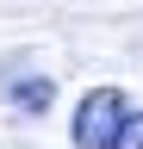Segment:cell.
<instances>
[{
    "label": "cell",
    "mask_w": 143,
    "mask_h": 149,
    "mask_svg": "<svg viewBox=\"0 0 143 149\" xmlns=\"http://www.w3.org/2000/svg\"><path fill=\"white\" fill-rule=\"evenodd\" d=\"M50 93H56V87H50L44 74H31V81H25V74H19V81H6V100L19 106V112H44V106H50Z\"/></svg>",
    "instance_id": "2"
},
{
    "label": "cell",
    "mask_w": 143,
    "mask_h": 149,
    "mask_svg": "<svg viewBox=\"0 0 143 149\" xmlns=\"http://www.w3.org/2000/svg\"><path fill=\"white\" fill-rule=\"evenodd\" d=\"M112 149H143V112H131V118L118 124V137H112Z\"/></svg>",
    "instance_id": "3"
},
{
    "label": "cell",
    "mask_w": 143,
    "mask_h": 149,
    "mask_svg": "<svg viewBox=\"0 0 143 149\" xmlns=\"http://www.w3.org/2000/svg\"><path fill=\"white\" fill-rule=\"evenodd\" d=\"M124 118H131L124 93H118V87H93V93L81 100L75 124H68V137H75V149H112V137H118Z\"/></svg>",
    "instance_id": "1"
}]
</instances>
